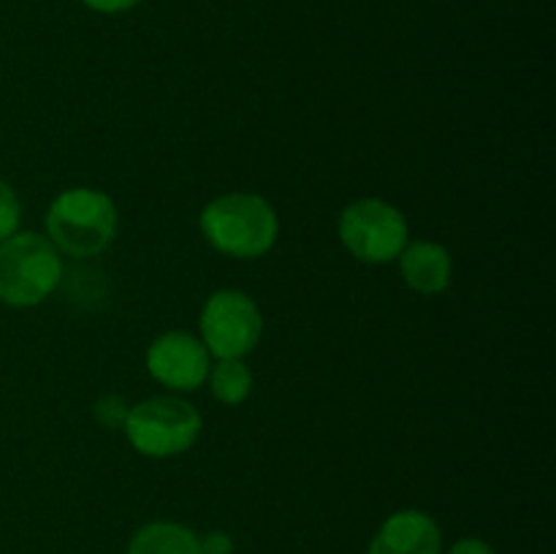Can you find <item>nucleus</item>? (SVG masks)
Listing matches in <instances>:
<instances>
[{"label": "nucleus", "instance_id": "f257e3e1", "mask_svg": "<svg viewBox=\"0 0 556 554\" xmlns=\"http://www.w3.org/2000/svg\"><path fill=\"white\" fill-rule=\"evenodd\" d=\"M201 234L206 242L231 259H261L280 234L275 206L258 193H226L201 210Z\"/></svg>", "mask_w": 556, "mask_h": 554}, {"label": "nucleus", "instance_id": "f03ea898", "mask_svg": "<svg viewBox=\"0 0 556 554\" xmlns=\"http://www.w3.org/2000/svg\"><path fill=\"white\" fill-rule=\"evenodd\" d=\"M117 206L103 190L68 188L47 210L49 242L74 259L101 255L117 237Z\"/></svg>", "mask_w": 556, "mask_h": 554}, {"label": "nucleus", "instance_id": "7ed1b4c3", "mask_svg": "<svg viewBox=\"0 0 556 554\" xmlns=\"http://www.w3.org/2000/svg\"><path fill=\"white\" fill-rule=\"evenodd\" d=\"M63 280L60 250L36 231H16L0 242V302L36 307Z\"/></svg>", "mask_w": 556, "mask_h": 554}, {"label": "nucleus", "instance_id": "20e7f679", "mask_svg": "<svg viewBox=\"0 0 556 554\" xmlns=\"http://www.w3.org/2000/svg\"><path fill=\"white\" fill-rule=\"evenodd\" d=\"M123 432L141 456L172 459L195 445L201 435V413L182 396H150L130 405Z\"/></svg>", "mask_w": 556, "mask_h": 554}, {"label": "nucleus", "instance_id": "39448f33", "mask_svg": "<svg viewBox=\"0 0 556 554\" xmlns=\"http://www.w3.org/2000/svg\"><path fill=\"white\" fill-rule=\"evenodd\" d=\"M199 329L210 356L244 358L258 348L264 335V315L250 293L237 288L215 291L204 302L199 315Z\"/></svg>", "mask_w": 556, "mask_h": 554}, {"label": "nucleus", "instance_id": "423d86ee", "mask_svg": "<svg viewBox=\"0 0 556 554\" xmlns=\"http://www.w3.org/2000/svg\"><path fill=\"white\" fill-rule=\"evenodd\" d=\"M410 228L405 215L383 199H358L340 215V242L364 264H389L405 250Z\"/></svg>", "mask_w": 556, "mask_h": 554}, {"label": "nucleus", "instance_id": "0eeeda50", "mask_svg": "<svg viewBox=\"0 0 556 554\" xmlns=\"http://www.w3.org/2000/svg\"><path fill=\"white\" fill-rule=\"evenodd\" d=\"M147 369L174 391H195L210 375V351L190 331H166L147 348Z\"/></svg>", "mask_w": 556, "mask_h": 554}, {"label": "nucleus", "instance_id": "6e6552de", "mask_svg": "<svg viewBox=\"0 0 556 554\" xmlns=\"http://www.w3.org/2000/svg\"><path fill=\"white\" fill-rule=\"evenodd\" d=\"M443 536L438 521L416 508L391 514L375 532L369 554H440Z\"/></svg>", "mask_w": 556, "mask_h": 554}, {"label": "nucleus", "instance_id": "1a4fd4ad", "mask_svg": "<svg viewBox=\"0 0 556 554\" xmlns=\"http://www.w3.org/2000/svg\"><path fill=\"white\" fill-rule=\"evenodd\" d=\"M400 269L407 286L424 297H434L443 293L451 286V275H454V261L451 253L438 242H407L405 250L400 253Z\"/></svg>", "mask_w": 556, "mask_h": 554}, {"label": "nucleus", "instance_id": "9d476101", "mask_svg": "<svg viewBox=\"0 0 556 554\" xmlns=\"http://www.w3.org/2000/svg\"><path fill=\"white\" fill-rule=\"evenodd\" d=\"M125 554H204L190 527L177 521H150L134 532Z\"/></svg>", "mask_w": 556, "mask_h": 554}, {"label": "nucleus", "instance_id": "9b49d317", "mask_svg": "<svg viewBox=\"0 0 556 554\" xmlns=\"http://www.w3.org/2000/svg\"><path fill=\"white\" fill-rule=\"evenodd\" d=\"M210 389L217 402L223 405H242L253 391V369L242 358H217L215 367H210Z\"/></svg>", "mask_w": 556, "mask_h": 554}, {"label": "nucleus", "instance_id": "f8f14e48", "mask_svg": "<svg viewBox=\"0 0 556 554\" xmlns=\"http://www.w3.org/2000/svg\"><path fill=\"white\" fill-rule=\"evenodd\" d=\"M22 221V201L16 196V190L0 177V242L9 239L11 234L20 231Z\"/></svg>", "mask_w": 556, "mask_h": 554}, {"label": "nucleus", "instance_id": "ddd939ff", "mask_svg": "<svg viewBox=\"0 0 556 554\" xmlns=\"http://www.w3.org/2000/svg\"><path fill=\"white\" fill-rule=\"evenodd\" d=\"M128 411L130 405L119 394H103L98 396L96 405H92V416H96V421L103 424L106 429H123Z\"/></svg>", "mask_w": 556, "mask_h": 554}, {"label": "nucleus", "instance_id": "4468645a", "mask_svg": "<svg viewBox=\"0 0 556 554\" xmlns=\"http://www.w3.org/2000/svg\"><path fill=\"white\" fill-rule=\"evenodd\" d=\"M199 541H201V552L204 554H231L233 552L231 536L223 530L206 532V536H201Z\"/></svg>", "mask_w": 556, "mask_h": 554}, {"label": "nucleus", "instance_id": "2eb2a0df", "mask_svg": "<svg viewBox=\"0 0 556 554\" xmlns=\"http://www.w3.org/2000/svg\"><path fill=\"white\" fill-rule=\"evenodd\" d=\"M87 9L98 11V14H123V11L136 9L141 0H81Z\"/></svg>", "mask_w": 556, "mask_h": 554}, {"label": "nucleus", "instance_id": "dca6fc26", "mask_svg": "<svg viewBox=\"0 0 556 554\" xmlns=\"http://www.w3.org/2000/svg\"><path fill=\"white\" fill-rule=\"evenodd\" d=\"M448 554H497V552H494L486 541H481V538H462V541H456L454 546H451Z\"/></svg>", "mask_w": 556, "mask_h": 554}]
</instances>
